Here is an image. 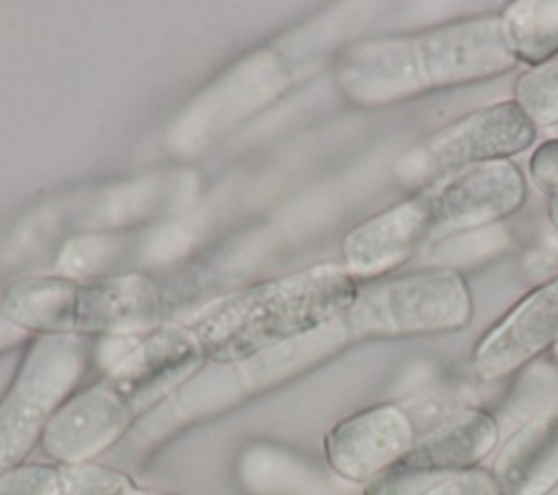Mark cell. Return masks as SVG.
<instances>
[{"label":"cell","instance_id":"obj_4","mask_svg":"<svg viewBox=\"0 0 558 495\" xmlns=\"http://www.w3.org/2000/svg\"><path fill=\"white\" fill-rule=\"evenodd\" d=\"M190 290L172 279L126 273L94 281L20 277L0 292V312L28 334H78L92 338L140 336L181 310Z\"/></svg>","mask_w":558,"mask_h":495},{"label":"cell","instance_id":"obj_21","mask_svg":"<svg viewBox=\"0 0 558 495\" xmlns=\"http://www.w3.org/2000/svg\"><path fill=\"white\" fill-rule=\"evenodd\" d=\"M545 214H547V220L549 225L558 231V194L549 196L547 198V207H545Z\"/></svg>","mask_w":558,"mask_h":495},{"label":"cell","instance_id":"obj_10","mask_svg":"<svg viewBox=\"0 0 558 495\" xmlns=\"http://www.w3.org/2000/svg\"><path fill=\"white\" fill-rule=\"evenodd\" d=\"M416 443L410 414L397 403H377L338 421L323 440L327 467L353 484H371Z\"/></svg>","mask_w":558,"mask_h":495},{"label":"cell","instance_id":"obj_15","mask_svg":"<svg viewBox=\"0 0 558 495\" xmlns=\"http://www.w3.org/2000/svg\"><path fill=\"white\" fill-rule=\"evenodd\" d=\"M54 495H177L170 491L146 488L124 471L98 462L57 464Z\"/></svg>","mask_w":558,"mask_h":495},{"label":"cell","instance_id":"obj_11","mask_svg":"<svg viewBox=\"0 0 558 495\" xmlns=\"http://www.w3.org/2000/svg\"><path fill=\"white\" fill-rule=\"evenodd\" d=\"M436 240L434 220L423 190L360 220L340 244L342 268L357 281L381 279Z\"/></svg>","mask_w":558,"mask_h":495},{"label":"cell","instance_id":"obj_9","mask_svg":"<svg viewBox=\"0 0 558 495\" xmlns=\"http://www.w3.org/2000/svg\"><path fill=\"white\" fill-rule=\"evenodd\" d=\"M438 238L473 231L517 214L527 198V177L514 161L456 172L423 190Z\"/></svg>","mask_w":558,"mask_h":495},{"label":"cell","instance_id":"obj_14","mask_svg":"<svg viewBox=\"0 0 558 495\" xmlns=\"http://www.w3.org/2000/svg\"><path fill=\"white\" fill-rule=\"evenodd\" d=\"M506 39L527 70L558 57V0H517L501 11Z\"/></svg>","mask_w":558,"mask_h":495},{"label":"cell","instance_id":"obj_13","mask_svg":"<svg viewBox=\"0 0 558 495\" xmlns=\"http://www.w3.org/2000/svg\"><path fill=\"white\" fill-rule=\"evenodd\" d=\"M493 473L504 495H551L558 488V399L506 443Z\"/></svg>","mask_w":558,"mask_h":495},{"label":"cell","instance_id":"obj_20","mask_svg":"<svg viewBox=\"0 0 558 495\" xmlns=\"http://www.w3.org/2000/svg\"><path fill=\"white\" fill-rule=\"evenodd\" d=\"M31 336H33V334H28V331H24L22 327L13 325V323L0 312V355H2L4 351H9V349L22 345V342H28Z\"/></svg>","mask_w":558,"mask_h":495},{"label":"cell","instance_id":"obj_6","mask_svg":"<svg viewBox=\"0 0 558 495\" xmlns=\"http://www.w3.org/2000/svg\"><path fill=\"white\" fill-rule=\"evenodd\" d=\"M471 318L473 297L464 275L423 268L357 288L342 323L353 338H408L460 331Z\"/></svg>","mask_w":558,"mask_h":495},{"label":"cell","instance_id":"obj_18","mask_svg":"<svg viewBox=\"0 0 558 495\" xmlns=\"http://www.w3.org/2000/svg\"><path fill=\"white\" fill-rule=\"evenodd\" d=\"M530 181L545 194H558V137L541 142L527 159Z\"/></svg>","mask_w":558,"mask_h":495},{"label":"cell","instance_id":"obj_17","mask_svg":"<svg viewBox=\"0 0 558 495\" xmlns=\"http://www.w3.org/2000/svg\"><path fill=\"white\" fill-rule=\"evenodd\" d=\"M57 464H20L0 475V495H54Z\"/></svg>","mask_w":558,"mask_h":495},{"label":"cell","instance_id":"obj_7","mask_svg":"<svg viewBox=\"0 0 558 495\" xmlns=\"http://www.w3.org/2000/svg\"><path fill=\"white\" fill-rule=\"evenodd\" d=\"M536 137L538 126L514 98L497 100L427 135L397 161L395 172L412 194L475 166L512 161Z\"/></svg>","mask_w":558,"mask_h":495},{"label":"cell","instance_id":"obj_1","mask_svg":"<svg viewBox=\"0 0 558 495\" xmlns=\"http://www.w3.org/2000/svg\"><path fill=\"white\" fill-rule=\"evenodd\" d=\"M96 360L100 375L65 401L41 436L54 464L92 462L207 364L198 340L179 325L98 338Z\"/></svg>","mask_w":558,"mask_h":495},{"label":"cell","instance_id":"obj_8","mask_svg":"<svg viewBox=\"0 0 558 495\" xmlns=\"http://www.w3.org/2000/svg\"><path fill=\"white\" fill-rule=\"evenodd\" d=\"M501 427L486 408L456 410L386 473L364 486V495H429L451 478L484 467L499 447Z\"/></svg>","mask_w":558,"mask_h":495},{"label":"cell","instance_id":"obj_12","mask_svg":"<svg viewBox=\"0 0 558 495\" xmlns=\"http://www.w3.org/2000/svg\"><path fill=\"white\" fill-rule=\"evenodd\" d=\"M558 345V275L523 294L471 351L484 382L504 379Z\"/></svg>","mask_w":558,"mask_h":495},{"label":"cell","instance_id":"obj_5","mask_svg":"<svg viewBox=\"0 0 558 495\" xmlns=\"http://www.w3.org/2000/svg\"><path fill=\"white\" fill-rule=\"evenodd\" d=\"M98 338L78 334H35L0 397V475L24 464L54 414L78 390Z\"/></svg>","mask_w":558,"mask_h":495},{"label":"cell","instance_id":"obj_2","mask_svg":"<svg viewBox=\"0 0 558 495\" xmlns=\"http://www.w3.org/2000/svg\"><path fill=\"white\" fill-rule=\"evenodd\" d=\"M517 65L495 11L353 44L336 63V81L349 100L379 107L490 81Z\"/></svg>","mask_w":558,"mask_h":495},{"label":"cell","instance_id":"obj_3","mask_svg":"<svg viewBox=\"0 0 558 495\" xmlns=\"http://www.w3.org/2000/svg\"><path fill=\"white\" fill-rule=\"evenodd\" d=\"M357 288L342 264H318L238 290L203 307L185 327L207 362L238 364L342 318Z\"/></svg>","mask_w":558,"mask_h":495},{"label":"cell","instance_id":"obj_16","mask_svg":"<svg viewBox=\"0 0 558 495\" xmlns=\"http://www.w3.org/2000/svg\"><path fill=\"white\" fill-rule=\"evenodd\" d=\"M512 98L538 129L558 124V57L525 70L512 87Z\"/></svg>","mask_w":558,"mask_h":495},{"label":"cell","instance_id":"obj_19","mask_svg":"<svg viewBox=\"0 0 558 495\" xmlns=\"http://www.w3.org/2000/svg\"><path fill=\"white\" fill-rule=\"evenodd\" d=\"M429 495H504V491L493 469L477 467L451 478Z\"/></svg>","mask_w":558,"mask_h":495}]
</instances>
